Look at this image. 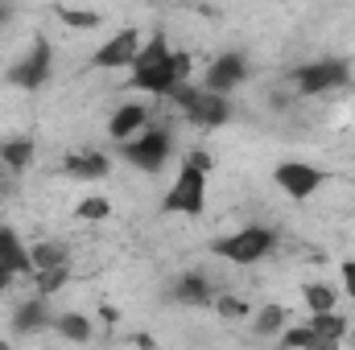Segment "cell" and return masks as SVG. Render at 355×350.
Returning a JSON list of instances; mask_svg holds the SVG:
<instances>
[{"mask_svg":"<svg viewBox=\"0 0 355 350\" xmlns=\"http://www.w3.org/2000/svg\"><path fill=\"white\" fill-rule=\"evenodd\" d=\"M170 42H166V33L157 29L141 50H137V58H132V79H128V87L132 91H145V95H153V99H166L170 91H174V62H170Z\"/></svg>","mask_w":355,"mask_h":350,"instance_id":"6da1fadb","label":"cell"},{"mask_svg":"<svg viewBox=\"0 0 355 350\" xmlns=\"http://www.w3.org/2000/svg\"><path fill=\"white\" fill-rule=\"evenodd\" d=\"M170 99L178 103V111L186 116V124H190V128H202V132H211V128H223V124H227V116H232V103H227V95H219V91H207V87H194L190 79H186V83H174Z\"/></svg>","mask_w":355,"mask_h":350,"instance_id":"7a4b0ae2","label":"cell"},{"mask_svg":"<svg viewBox=\"0 0 355 350\" xmlns=\"http://www.w3.org/2000/svg\"><path fill=\"white\" fill-rule=\"evenodd\" d=\"M120 157H124L132 169H141V174H162V169H166V161L174 157V140H170V132H166V128L145 124L137 136L120 140Z\"/></svg>","mask_w":355,"mask_h":350,"instance_id":"3957f363","label":"cell"},{"mask_svg":"<svg viewBox=\"0 0 355 350\" xmlns=\"http://www.w3.org/2000/svg\"><path fill=\"white\" fill-rule=\"evenodd\" d=\"M277 248V231H268V227H244V231H232V235H223V239H215V256L227 264H236V268H252V264H261Z\"/></svg>","mask_w":355,"mask_h":350,"instance_id":"277c9868","label":"cell"},{"mask_svg":"<svg viewBox=\"0 0 355 350\" xmlns=\"http://www.w3.org/2000/svg\"><path fill=\"white\" fill-rule=\"evenodd\" d=\"M207 177L211 174H202L198 165L182 161L174 185H170L166 198H162V214H190V219H202V210H207Z\"/></svg>","mask_w":355,"mask_h":350,"instance_id":"5b68a950","label":"cell"},{"mask_svg":"<svg viewBox=\"0 0 355 350\" xmlns=\"http://www.w3.org/2000/svg\"><path fill=\"white\" fill-rule=\"evenodd\" d=\"M272 181H277V190H281L285 198L310 202V198L327 185V169H318V165H310V161H281V165L272 169Z\"/></svg>","mask_w":355,"mask_h":350,"instance_id":"8992f818","label":"cell"},{"mask_svg":"<svg viewBox=\"0 0 355 350\" xmlns=\"http://www.w3.org/2000/svg\"><path fill=\"white\" fill-rule=\"evenodd\" d=\"M347 79H352V66L339 62V58L306 62V66L293 71V87H297V95H327V91L347 87Z\"/></svg>","mask_w":355,"mask_h":350,"instance_id":"52a82bcc","label":"cell"},{"mask_svg":"<svg viewBox=\"0 0 355 350\" xmlns=\"http://www.w3.org/2000/svg\"><path fill=\"white\" fill-rule=\"evenodd\" d=\"M50 71H54V54H50V42H33V50L8 66V87L17 91H42L50 83Z\"/></svg>","mask_w":355,"mask_h":350,"instance_id":"ba28073f","label":"cell"},{"mask_svg":"<svg viewBox=\"0 0 355 350\" xmlns=\"http://www.w3.org/2000/svg\"><path fill=\"white\" fill-rule=\"evenodd\" d=\"M137 50H141V33L137 29H120L91 54V71H124V66H132Z\"/></svg>","mask_w":355,"mask_h":350,"instance_id":"9c48e42d","label":"cell"},{"mask_svg":"<svg viewBox=\"0 0 355 350\" xmlns=\"http://www.w3.org/2000/svg\"><path fill=\"white\" fill-rule=\"evenodd\" d=\"M244 79H248V58H244V54H236V50H227V54H219V58L207 66L202 87L219 91V95H232L236 87H244Z\"/></svg>","mask_w":355,"mask_h":350,"instance_id":"30bf717a","label":"cell"},{"mask_svg":"<svg viewBox=\"0 0 355 350\" xmlns=\"http://www.w3.org/2000/svg\"><path fill=\"white\" fill-rule=\"evenodd\" d=\"M46 326H54V313H50V297L33 293L17 313H12V334H42Z\"/></svg>","mask_w":355,"mask_h":350,"instance_id":"8fae6325","label":"cell"},{"mask_svg":"<svg viewBox=\"0 0 355 350\" xmlns=\"http://www.w3.org/2000/svg\"><path fill=\"white\" fill-rule=\"evenodd\" d=\"M0 268H8L12 276H33V260H29V243L0 223Z\"/></svg>","mask_w":355,"mask_h":350,"instance_id":"7c38bea8","label":"cell"},{"mask_svg":"<svg viewBox=\"0 0 355 350\" xmlns=\"http://www.w3.org/2000/svg\"><path fill=\"white\" fill-rule=\"evenodd\" d=\"M149 120H153V111H149L145 103H120V107L112 111V120H107V136H112V140H128V136H137Z\"/></svg>","mask_w":355,"mask_h":350,"instance_id":"4fadbf2b","label":"cell"},{"mask_svg":"<svg viewBox=\"0 0 355 350\" xmlns=\"http://www.w3.org/2000/svg\"><path fill=\"white\" fill-rule=\"evenodd\" d=\"M107 169H112V161L103 153H95V149H79V153L62 157V174L79 177V181H99V177H107Z\"/></svg>","mask_w":355,"mask_h":350,"instance_id":"5bb4252c","label":"cell"},{"mask_svg":"<svg viewBox=\"0 0 355 350\" xmlns=\"http://www.w3.org/2000/svg\"><path fill=\"white\" fill-rule=\"evenodd\" d=\"M174 301L178 305H211L215 301V284L202 276V272H182L174 280Z\"/></svg>","mask_w":355,"mask_h":350,"instance_id":"9a60e30c","label":"cell"},{"mask_svg":"<svg viewBox=\"0 0 355 350\" xmlns=\"http://www.w3.org/2000/svg\"><path fill=\"white\" fill-rule=\"evenodd\" d=\"M29 161H33V140H29V136L0 140V165H4L8 174H21V169H29Z\"/></svg>","mask_w":355,"mask_h":350,"instance_id":"2e32d148","label":"cell"},{"mask_svg":"<svg viewBox=\"0 0 355 350\" xmlns=\"http://www.w3.org/2000/svg\"><path fill=\"white\" fill-rule=\"evenodd\" d=\"M29 260H33V272H42V268L71 264V252H67V243H58V239H37V243H29Z\"/></svg>","mask_w":355,"mask_h":350,"instance_id":"e0dca14e","label":"cell"},{"mask_svg":"<svg viewBox=\"0 0 355 350\" xmlns=\"http://www.w3.org/2000/svg\"><path fill=\"white\" fill-rule=\"evenodd\" d=\"M310 326H314V334L322 338V347H335V342H343V334H347V317H339L335 309L310 313Z\"/></svg>","mask_w":355,"mask_h":350,"instance_id":"ac0fdd59","label":"cell"},{"mask_svg":"<svg viewBox=\"0 0 355 350\" xmlns=\"http://www.w3.org/2000/svg\"><path fill=\"white\" fill-rule=\"evenodd\" d=\"M285 322H289V309H285V305H265V309L252 313V330H257L261 338H277V334L285 330Z\"/></svg>","mask_w":355,"mask_h":350,"instance_id":"d6986e66","label":"cell"},{"mask_svg":"<svg viewBox=\"0 0 355 350\" xmlns=\"http://www.w3.org/2000/svg\"><path fill=\"white\" fill-rule=\"evenodd\" d=\"M211 305H215V317H223V322H248L252 317V305L236 293H215Z\"/></svg>","mask_w":355,"mask_h":350,"instance_id":"ffe728a7","label":"cell"},{"mask_svg":"<svg viewBox=\"0 0 355 350\" xmlns=\"http://www.w3.org/2000/svg\"><path fill=\"white\" fill-rule=\"evenodd\" d=\"M54 330L67 338V342H91V317H83V313H58L54 317Z\"/></svg>","mask_w":355,"mask_h":350,"instance_id":"44dd1931","label":"cell"},{"mask_svg":"<svg viewBox=\"0 0 355 350\" xmlns=\"http://www.w3.org/2000/svg\"><path fill=\"white\" fill-rule=\"evenodd\" d=\"M67 280H71V264H58V268H42V272H33V288H37L42 297L62 293Z\"/></svg>","mask_w":355,"mask_h":350,"instance_id":"7402d4cb","label":"cell"},{"mask_svg":"<svg viewBox=\"0 0 355 350\" xmlns=\"http://www.w3.org/2000/svg\"><path fill=\"white\" fill-rule=\"evenodd\" d=\"M302 297H306V309H310V313H322V309H335V305H339V288H331V284H322V280L306 284Z\"/></svg>","mask_w":355,"mask_h":350,"instance_id":"603a6c76","label":"cell"},{"mask_svg":"<svg viewBox=\"0 0 355 350\" xmlns=\"http://www.w3.org/2000/svg\"><path fill=\"white\" fill-rule=\"evenodd\" d=\"M75 219H83V223H103V219H112V202H107L103 194H91V198H83V202L75 206Z\"/></svg>","mask_w":355,"mask_h":350,"instance_id":"cb8c5ba5","label":"cell"},{"mask_svg":"<svg viewBox=\"0 0 355 350\" xmlns=\"http://www.w3.org/2000/svg\"><path fill=\"white\" fill-rule=\"evenodd\" d=\"M58 17H62V25H67V29H83V33L103 25V17H99L95 8H58Z\"/></svg>","mask_w":355,"mask_h":350,"instance_id":"d4e9b609","label":"cell"},{"mask_svg":"<svg viewBox=\"0 0 355 350\" xmlns=\"http://www.w3.org/2000/svg\"><path fill=\"white\" fill-rule=\"evenodd\" d=\"M277 347H322V338H318V334H314V326H310V322H306V326H293V330H281V334H277Z\"/></svg>","mask_w":355,"mask_h":350,"instance_id":"484cf974","label":"cell"},{"mask_svg":"<svg viewBox=\"0 0 355 350\" xmlns=\"http://www.w3.org/2000/svg\"><path fill=\"white\" fill-rule=\"evenodd\" d=\"M170 62H174V79H178V83H186V79H190V71H194V58H190L186 50H174V54H170Z\"/></svg>","mask_w":355,"mask_h":350,"instance_id":"4316f807","label":"cell"},{"mask_svg":"<svg viewBox=\"0 0 355 350\" xmlns=\"http://www.w3.org/2000/svg\"><path fill=\"white\" fill-rule=\"evenodd\" d=\"M186 161H190V165H198L202 174H211V169H215V157H211L207 149H190V153H186Z\"/></svg>","mask_w":355,"mask_h":350,"instance_id":"83f0119b","label":"cell"},{"mask_svg":"<svg viewBox=\"0 0 355 350\" xmlns=\"http://www.w3.org/2000/svg\"><path fill=\"white\" fill-rule=\"evenodd\" d=\"M343 293L355 301V260H343Z\"/></svg>","mask_w":355,"mask_h":350,"instance_id":"f1b7e54d","label":"cell"},{"mask_svg":"<svg viewBox=\"0 0 355 350\" xmlns=\"http://www.w3.org/2000/svg\"><path fill=\"white\" fill-rule=\"evenodd\" d=\"M99 317H103L107 326H116V322H120V309H112V305H103V309H99Z\"/></svg>","mask_w":355,"mask_h":350,"instance_id":"f546056e","label":"cell"},{"mask_svg":"<svg viewBox=\"0 0 355 350\" xmlns=\"http://www.w3.org/2000/svg\"><path fill=\"white\" fill-rule=\"evenodd\" d=\"M12 280H17V276H12V272H8V268H0V293H4V288H8V284H12Z\"/></svg>","mask_w":355,"mask_h":350,"instance_id":"4dcf8cb0","label":"cell"},{"mask_svg":"<svg viewBox=\"0 0 355 350\" xmlns=\"http://www.w3.org/2000/svg\"><path fill=\"white\" fill-rule=\"evenodd\" d=\"M0 29H4V4H0Z\"/></svg>","mask_w":355,"mask_h":350,"instance_id":"1f68e13d","label":"cell"}]
</instances>
